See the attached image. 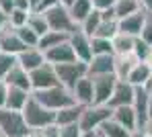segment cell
I'll return each instance as SVG.
<instances>
[{
	"label": "cell",
	"instance_id": "6da1fadb",
	"mask_svg": "<svg viewBox=\"0 0 152 137\" xmlns=\"http://www.w3.org/2000/svg\"><path fill=\"white\" fill-rule=\"evenodd\" d=\"M25 117V123L31 131H43L45 127L56 125V110H50L48 107H43L33 94L27 100L25 109L21 110Z\"/></svg>",
	"mask_w": 152,
	"mask_h": 137
},
{
	"label": "cell",
	"instance_id": "7a4b0ae2",
	"mask_svg": "<svg viewBox=\"0 0 152 137\" xmlns=\"http://www.w3.org/2000/svg\"><path fill=\"white\" fill-rule=\"evenodd\" d=\"M33 96L43 105L48 107L50 110H58L60 109H66L70 105H76V98L72 94V90H68L66 86L58 84V86H51V88H45V90H35Z\"/></svg>",
	"mask_w": 152,
	"mask_h": 137
},
{
	"label": "cell",
	"instance_id": "3957f363",
	"mask_svg": "<svg viewBox=\"0 0 152 137\" xmlns=\"http://www.w3.org/2000/svg\"><path fill=\"white\" fill-rule=\"evenodd\" d=\"M31 129L27 127L25 117L21 110L12 109H0V135L2 137H23Z\"/></svg>",
	"mask_w": 152,
	"mask_h": 137
},
{
	"label": "cell",
	"instance_id": "277c9868",
	"mask_svg": "<svg viewBox=\"0 0 152 137\" xmlns=\"http://www.w3.org/2000/svg\"><path fill=\"white\" fill-rule=\"evenodd\" d=\"M111 115H113V109L109 105H88V107H82L78 125L82 131H97L101 129L105 121L111 119Z\"/></svg>",
	"mask_w": 152,
	"mask_h": 137
},
{
	"label": "cell",
	"instance_id": "5b68a950",
	"mask_svg": "<svg viewBox=\"0 0 152 137\" xmlns=\"http://www.w3.org/2000/svg\"><path fill=\"white\" fill-rule=\"evenodd\" d=\"M45 14V19H48V25H50V31H60V33H72L78 29V25L74 23V19H72V14H70V10H68V6H64V4H56V6H51L50 10H45L43 12Z\"/></svg>",
	"mask_w": 152,
	"mask_h": 137
},
{
	"label": "cell",
	"instance_id": "8992f818",
	"mask_svg": "<svg viewBox=\"0 0 152 137\" xmlns=\"http://www.w3.org/2000/svg\"><path fill=\"white\" fill-rule=\"evenodd\" d=\"M56 68V74H58V80L62 86H66L68 90H72V86H74L80 78H84L86 74H88V68H86V63L84 61H68V63H58V66H53Z\"/></svg>",
	"mask_w": 152,
	"mask_h": 137
},
{
	"label": "cell",
	"instance_id": "52a82bcc",
	"mask_svg": "<svg viewBox=\"0 0 152 137\" xmlns=\"http://www.w3.org/2000/svg\"><path fill=\"white\" fill-rule=\"evenodd\" d=\"M29 80H31V90H45V88H51V86H58L60 80H58V74H56V68L51 63H43L39 68H35L33 72H29Z\"/></svg>",
	"mask_w": 152,
	"mask_h": 137
},
{
	"label": "cell",
	"instance_id": "ba28073f",
	"mask_svg": "<svg viewBox=\"0 0 152 137\" xmlns=\"http://www.w3.org/2000/svg\"><path fill=\"white\" fill-rule=\"evenodd\" d=\"M91 80H93V88H95V102L93 105H107L119 78L115 74H101V76H91Z\"/></svg>",
	"mask_w": 152,
	"mask_h": 137
},
{
	"label": "cell",
	"instance_id": "9c48e42d",
	"mask_svg": "<svg viewBox=\"0 0 152 137\" xmlns=\"http://www.w3.org/2000/svg\"><path fill=\"white\" fill-rule=\"evenodd\" d=\"M68 43L72 45V49H74L76 59H78V61H84V63H88V61L93 59L91 35H86V33H84V31H82L80 27L68 35Z\"/></svg>",
	"mask_w": 152,
	"mask_h": 137
},
{
	"label": "cell",
	"instance_id": "30bf717a",
	"mask_svg": "<svg viewBox=\"0 0 152 137\" xmlns=\"http://www.w3.org/2000/svg\"><path fill=\"white\" fill-rule=\"evenodd\" d=\"M25 47H27V45L21 41V39H19L17 31L10 27L8 23L0 29V51L10 53V55H19L23 49H25Z\"/></svg>",
	"mask_w": 152,
	"mask_h": 137
},
{
	"label": "cell",
	"instance_id": "8fae6325",
	"mask_svg": "<svg viewBox=\"0 0 152 137\" xmlns=\"http://www.w3.org/2000/svg\"><path fill=\"white\" fill-rule=\"evenodd\" d=\"M134 92H136V86L127 82V80H117L115 88H113V94L109 98V107L111 109H117V107H126L134 102Z\"/></svg>",
	"mask_w": 152,
	"mask_h": 137
},
{
	"label": "cell",
	"instance_id": "7c38bea8",
	"mask_svg": "<svg viewBox=\"0 0 152 137\" xmlns=\"http://www.w3.org/2000/svg\"><path fill=\"white\" fill-rule=\"evenodd\" d=\"M148 86H136V92H134V102L132 107L136 110V121H138V131L142 129V125L150 119L148 115Z\"/></svg>",
	"mask_w": 152,
	"mask_h": 137
},
{
	"label": "cell",
	"instance_id": "4fadbf2b",
	"mask_svg": "<svg viewBox=\"0 0 152 137\" xmlns=\"http://www.w3.org/2000/svg\"><path fill=\"white\" fill-rule=\"evenodd\" d=\"M45 55V61L51 63V66H58V63H68V61H76V53L72 49V45L68 41L60 43V45H53L50 49L43 51Z\"/></svg>",
	"mask_w": 152,
	"mask_h": 137
},
{
	"label": "cell",
	"instance_id": "5bb4252c",
	"mask_svg": "<svg viewBox=\"0 0 152 137\" xmlns=\"http://www.w3.org/2000/svg\"><path fill=\"white\" fill-rule=\"evenodd\" d=\"M144 17H146V10H138L134 14H127L124 19L117 21V27H119V33H126V35H132V37H140L142 33V27H144Z\"/></svg>",
	"mask_w": 152,
	"mask_h": 137
},
{
	"label": "cell",
	"instance_id": "9a60e30c",
	"mask_svg": "<svg viewBox=\"0 0 152 137\" xmlns=\"http://www.w3.org/2000/svg\"><path fill=\"white\" fill-rule=\"evenodd\" d=\"M72 94H74L76 102L82 105V107H88V105L95 102V88H93V80H91L88 74H86L84 78H80V80L72 86Z\"/></svg>",
	"mask_w": 152,
	"mask_h": 137
},
{
	"label": "cell",
	"instance_id": "2e32d148",
	"mask_svg": "<svg viewBox=\"0 0 152 137\" xmlns=\"http://www.w3.org/2000/svg\"><path fill=\"white\" fill-rule=\"evenodd\" d=\"M17 63L23 70H27V72H33L35 68L45 63V55H43V51L39 47H25L21 53L17 55Z\"/></svg>",
	"mask_w": 152,
	"mask_h": 137
},
{
	"label": "cell",
	"instance_id": "e0dca14e",
	"mask_svg": "<svg viewBox=\"0 0 152 137\" xmlns=\"http://www.w3.org/2000/svg\"><path fill=\"white\" fill-rule=\"evenodd\" d=\"M88 76H101V74H115V55H93V59L86 63Z\"/></svg>",
	"mask_w": 152,
	"mask_h": 137
},
{
	"label": "cell",
	"instance_id": "ac0fdd59",
	"mask_svg": "<svg viewBox=\"0 0 152 137\" xmlns=\"http://www.w3.org/2000/svg\"><path fill=\"white\" fill-rule=\"evenodd\" d=\"M126 80L132 84V86H150V80H152L150 63H148V61H138V63L129 70Z\"/></svg>",
	"mask_w": 152,
	"mask_h": 137
},
{
	"label": "cell",
	"instance_id": "d6986e66",
	"mask_svg": "<svg viewBox=\"0 0 152 137\" xmlns=\"http://www.w3.org/2000/svg\"><path fill=\"white\" fill-rule=\"evenodd\" d=\"M113 121H117L119 125H124L127 131H138V121H136V110L132 105H126V107H117L113 109V115H111Z\"/></svg>",
	"mask_w": 152,
	"mask_h": 137
},
{
	"label": "cell",
	"instance_id": "ffe728a7",
	"mask_svg": "<svg viewBox=\"0 0 152 137\" xmlns=\"http://www.w3.org/2000/svg\"><path fill=\"white\" fill-rule=\"evenodd\" d=\"M31 90L25 88H15V86H8V94H6V109L12 110H23L27 105V100L31 98Z\"/></svg>",
	"mask_w": 152,
	"mask_h": 137
},
{
	"label": "cell",
	"instance_id": "44dd1931",
	"mask_svg": "<svg viewBox=\"0 0 152 137\" xmlns=\"http://www.w3.org/2000/svg\"><path fill=\"white\" fill-rule=\"evenodd\" d=\"M4 82L8 84V86H15V88H25V90H31L29 72H27V70H23L19 63H17V66H12V70L6 74ZM31 92H33V90H31Z\"/></svg>",
	"mask_w": 152,
	"mask_h": 137
},
{
	"label": "cell",
	"instance_id": "7402d4cb",
	"mask_svg": "<svg viewBox=\"0 0 152 137\" xmlns=\"http://www.w3.org/2000/svg\"><path fill=\"white\" fill-rule=\"evenodd\" d=\"M142 0H115L113 4V12H115V19H124L127 14H134L138 10H142Z\"/></svg>",
	"mask_w": 152,
	"mask_h": 137
},
{
	"label": "cell",
	"instance_id": "603a6c76",
	"mask_svg": "<svg viewBox=\"0 0 152 137\" xmlns=\"http://www.w3.org/2000/svg\"><path fill=\"white\" fill-rule=\"evenodd\" d=\"M138 63L136 55L134 53H124V55H115V76L119 80H126L129 70Z\"/></svg>",
	"mask_w": 152,
	"mask_h": 137
},
{
	"label": "cell",
	"instance_id": "cb8c5ba5",
	"mask_svg": "<svg viewBox=\"0 0 152 137\" xmlns=\"http://www.w3.org/2000/svg\"><path fill=\"white\" fill-rule=\"evenodd\" d=\"M93 8H95V6H93V0H74V2L68 6V10H70V14H72L76 25H80V23L91 14Z\"/></svg>",
	"mask_w": 152,
	"mask_h": 137
},
{
	"label": "cell",
	"instance_id": "d4e9b609",
	"mask_svg": "<svg viewBox=\"0 0 152 137\" xmlns=\"http://www.w3.org/2000/svg\"><path fill=\"white\" fill-rule=\"evenodd\" d=\"M82 112V105H70L66 109H60L56 112V125H68V123H78Z\"/></svg>",
	"mask_w": 152,
	"mask_h": 137
},
{
	"label": "cell",
	"instance_id": "484cf974",
	"mask_svg": "<svg viewBox=\"0 0 152 137\" xmlns=\"http://www.w3.org/2000/svg\"><path fill=\"white\" fill-rule=\"evenodd\" d=\"M111 41H113V53H115V55L134 53V43H136V37L126 35V33H117Z\"/></svg>",
	"mask_w": 152,
	"mask_h": 137
},
{
	"label": "cell",
	"instance_id": "4316f807",
	"mask_svg": "<svg viewBox=\"0 0 152 137\" xmlns=\"http://www.w3.org/2000/svg\"><path fill=\"white\" fill-rule=\"evenodd\" d=\"M64 41H68V33L48 31L45 35H41V37H39L37 47H39L41 51H45V49H50V47H53V45H60V43H64Z\"/></svg>",
	"mask_w": 152,
	"mask_h": 137
},
{
	"label": "cell",
	"instance_id": "83f0119b",
	"mask_svg": "<svg viewBox=\"0 0 152 137\" xmlns=\"http://www.w3.org/2000/svg\"><path fill=\"white\" fill-rule=\"evenodd\" d=\"M99 131H101L105 137H129V135H132V131H127L124 125H119V123H117V121H113V119L105 121Z\"/></svg>",
	"mask_w": 152,
	"mask_h": 137
},
{
	"label": "cell",
	"instance_id": "f1b7e54d",
	"mask_svg": "<svg viewBox=\"0 0 152 137\" xmlns=\"http://www.w3.org/2000/svg\"><path fill=\"white\" fill-rule=\"evenodd\" d=\"M101 21H103V10L93 8V10H91V14H88V17H86L78 27L82 29L86 35H91V37H93V35H95V31H97V27L101 25Z\"/></svg>",
	"mask_w": 152,
	"mask_h": 137
},
{
	"label": "cell",
	"instance_id": "f546056e",
	"mask_svg": "<svg viewBox=\"0 0 152 137\" xmlns=\"http://www.w3.org/2000/svg\"><path fill=\"white\" fill-rule=\"evenodd\" d=\"M117 33H119V27H117V19H103L101 25L97 27V31H95V35H93V37L113 39Z\"/></svg>",
	"mask_w": 152,
	"mask_h": 137
},
{
	"label": "cell",
	"instance_id": "4dcf8cb0",
	"mask_svg": "<svg viewBox=\"0 0 152 137\" xmlns=\"http://www.w3.org/2000/svg\"><path fill=\"white\" fill-rule=\"evenodd\" d=\"M27 25L33 29L39 37H41V35H45V33L50 31L48 19H45V14H43V12H31V14H29V21H27Z\"/></svg>",
	"mask_w": 152,
	"mask_h": 137
},
{
	"label": "cell",
	"instance_id": "1f68e13d",
	"mask_svg": "<svg viewBox=\"0 0 152 137\" xmlns=\"http://www.w3.org/2000/svg\"><path fill=\"white\" fill-rule=\"evenodd\" d=\"M91 47L93 55H107L113 53V41L111 39H103V37H91ZM115 55V53H113Z\"/></svg>",
	"mask_w": 152,
	"mask_h": 137
},
{
	"label": "cell",
	"instance_id": "d6a6232c",
	"mask_svg": "<svg viewBox=\"0 0 152 137\" xmlns=\"http://www.w3.org/2000/svg\"><path fill=\"white\" fill-rule=\"evenodd\" d=\"M17 31V35H19V39L25 43L27 47H37V43H39V35L33 31V29L29 27V25H23V27L15 29Z\"/></svg>",
	"mask_w": 152,
	"mask_h": 137
},
{
	"label": "cell",
	"instance_id": "836d02e7",
	"mask_svg": "<svg viewBox=\"0 0 152 137\" xmlns=\"http://www.w3.org/2000/svg\"><path fill=\"white\" fill-rule=\"evenodd\" d=\"M29 10H21V8H12L8 14H6V21H8V25L12 29H19L23 27V25H27V21H29Z\"/></svg>",
	"mask_w": 152,
	"mask_h": 137
},
{
	"label": "cell",
	"instance_id": "e575fe53",
	"mask_svg": "<svg viewBox=\"0 0 152 137\" xmlns=\"http://www.w3.org/2000/svg\"><path fill=\"white\" fill-rule=\"evenodd\" d=\"M150 51H152L150 43H146L142 37H136V43H134V55H136V59L138 61H146Z\"/></svg>",
	"mask_w": 152,
	"mask_h": 137
},
{
	"label": "cell",
	"instance_id": "d590c367",
	"mask_svg": "<svg viewBox=\"0 0 152 137\" xmlns=\"http://www.w3.org/2000/svg\"><path fill=\"white\" fill-rule=\"evenodd\" d=\"M12 66H17V55H10V53L0 51V80L6 78V74L12 70Z\"/></svg>",
	"mask_w": 152,
	"mask_h": 137
},
{
	"label": "cell",
	"instance_id": "8d00e7d4",
	"mask_svg": "<svg viewBox=\"0 0 152 137\" xmlns=\"http://www.w3.org/2000/svg\"><path fill=\"white\" fill-rule=\"evenodd\" d=\"M60 129V137H80L82 129L78 123H68V125H58Z\"/></svg>",
	"mask_w": 152,
	"mask_h": 137
},
{
	"label": "cell",
	"instance_id": "74e56055",
	"mask_svg": "<svg viewBox=\"0 0 152 137\" xmlns=\"http://www.w3.org/2000/svg\"><path fill=\"white\" fill-rule=\"evenodd\" d=\"M140 37L152 45V10H146V17H144V27H142V33Z\"/></svg>",
	"mask_w": 152,
	"mask_h": 137
},
{
	"label": "cell",
	"instance_id": "f35d334b",
	"mask_svg": "<svg viewBox=\"0 0 152 137\" xmlns=\"http://www.w3.org/2000/svg\"><path fill=\"white\" fill-rule=\"evenodd\" d=\"M56 4H60V0H39V4H37V8L33 12H45V10H50Z\"/></svg>",
	"mask_w": 152,
	"mask_h": 137
},
{
	"label": "cell",
	"instance_id": "ab89813d",
	"mask_svg": "<svg viewBox=\"0 0 152 137\" xmlns=\"http://www.w3.org/2000/svg\"><path fill=\"white\" fill-rule=\"evenodd\" d=\"M113 4H115V0H93V6L99 10H109V8H113Z\"/></svg>",
	"mask_w": 152,
	"mask_h": 137
},
{
	"label": "cell",
	"instance_id": "60d3db41",
	"mask_svg": "<svg viewBox=\"0 0 152 137\" xmlns=\"http://www.w3.org/2000/svg\"><path fill=\"white\" fill-rule=\"evenodd\" d=\"M6 94H8V84L0 80V109L6 107Z\"/></svg>",
	"mask_w": 152,
	"mask_h": 137
},
{
	"label": "cell",
	"instance_id": "b9f144b4",
	"mask_svg": "<svg viewBox=\"0 0 152 137\" xmlns=\"http://www.w3.org/2000/svg\"><path fill=\"white\" fill-rule=\"evenodd\" d=\"M39 135L41 137H60V129H58V125H51V127H45L43 131H39Z\"/></svg>",
	"mask_w": 152,
	"mask_h": 137
},
{
	"label": "cell",
	"instance_id": "7bdbcfd3",
	"mask_svg": "<svg viewBox=\"0 0 152 137\" xmlns=\"http://www.w3.org/2000/svg\"><path fill=\"white\" fill-rule=\"evenodd\" d=\"M15 8H21V10H29V12H33L31 0H15Z\"/></svg>",
	"mask_w": 152,
	"mask_h": 137
},
{
	"label": "cell",
	"instance_id": "ee69618b",
	"mask_svg": "<svg viewBox=\"0 0 152 137\" xmlns=\"http://www.w3.org/2000/svg\"><path fill=\"white\" fill-rule=\"evenodd\" d=\"M0 8L4 14H8L12 8H15V0H0Z\"/></svg>",
	"mask_w": 152,
	"mask_h": 137
},
{
	"label": "cell",
	"instance_id": "f6af8a7d",
	"mask_svg": "<svg viewBox=\"0 0 152 137\" xmlns=\"http://www.w3.org/2000/svg\"><path fill=\"white\" fill-rule=\"evenodd\" d=\"M140 131H142V133H146L148 137H152V117L144 123V125H142V129H140Z\"/></svg>",
	"mask_w": 152,
	"mask_h": 137
},
{
	"label": "cell",
	"instance_id": "bcb514c9",
	"mask_svg": "<svg viewBox=\"0 0 152 137\" xmlns=\"http://www.w3.org/2000/svg\"><path fill=\"white\" fill-rule=\"evenodd\" d=\"M80 137H101V131H99V129H97V131H82Z\"/></svg>",
	"mask_w": 152,
	"mask_h": 137
},
{
	"label": "cell",
	"instance_id": "7dc6e473",
	"mask_svg": "<svg viewBox=\"0 0 152 137\" xmlns=\"http://www.w3.org/2000/svg\"><path fill=\"white\" fill-rule=\"evenodd\" d=\"M150 90H148V115L152 117V86H148Z\"/></svg>",
	"mask_w": 152,
	"mask_h": 137
},
{
	"label": "cell",
	"instance_id": "c3c4849f",
	"mask_svg": "<svg viewBox=\"0 0 152 137\" xmlns=\"http://www.w3.org/2000/svg\"><path fill=\"white\" fill-rule=\"evenodd\" d=\"M6 23H8V21H6V14H4V12H2V8H0V29L4 27Z\"/></svg>",
	"mask_w": 152,
	"mask_h": 137
},
{
	"label": "cell",
	"instance_id": "681fc988",
	"mask_svg": "<svg viewBox=\"0 0 152 137\" xmlns=\"http://www.w3.org/2000/svg\"><path fill=\"white\" fill-rule=\"evenodd\" d=\"M142 6L144 10H152V0H142Z\"/></svg>",
	"mask_w": 152,
	"mask_h": 137
},
{
	"label": "cell",
	"instance_id": "f907efd6",
	"mask_svg": "<svg viewBox=\"0 0 152 137\" xmlns=\"http://www.w3.org/2000/svg\"><path fill=\"white\" fill-rule=\"evenodd\" d=\"M129 137H148V135H146V133H142V131H134Z\"/></svg>",
	"mask_w": 152,
	"mask_h": 137
},
{
	"label": "cell",
	"instance_id": "816d5d0a",
	"mask_svg": "<svg viewBox=\"0 0 152 137\" xmlns=\"http://www.w3.org/2000/svg\"><path fill=\"white\" fill-rule=\"evenodd\" d=\"M23 137H41V135H39V131H29V133L23 135Z\"/></svg>",
	"mask_w": 152,
	"mask_h": 137
},
{
	"label": "cell",
	"instance_id": "f5cc1de1",
	"mask_svg": "<svg viewBox=\"0 0 152 137\" xmlns=\"http://www.w3.org/2000/svg\"><path fill=\"white\" fill-rule=\"evenodd\" d=\"M74 0H60V4H64V6H70Z\"/></svg>",
	"mask_w": 152,
	"mask_h": 137
},
{
	"label": "cell",
	"instance_id": "db71d44e",
	"mask_svg": "<svg viewBox=\"0 0 152 137\" xmlns=\"http://www.w3.org/2000/svg\"><path fill=\"white\" fill-rule=\"evenodd\" d=\"M101 137H105V135H103V133H101Z\"/></svg>",
	"mask_w": 152,
	"mask_h": 137
},
{
	"label": "cell",
	"instance_id": "11a10c76",
	"mask_svg": "<svg viewBox=\"0 0 152 137\" xmlns=\"http://www.w3.org/2000/svg\"><path fill=\"white\" fill-rule=\"evenodd\" d=\"M150 86H152V80H150Z\"/></svg>",
	"mask_w": 152,
	"mask_h": 137
},
{
	"label": "cell",
	"instance_id": "9f6ffc18",
	"mask_svg": "<svg viewBox=\"0 0 152 137\" xmlns=\"http://www.w3.org/2000/svg\"><path fill=\"white\" fill-rule=\"evenodd\" d=\"M0 137H2V135H0Z\"/></svg>",
	"mask_w": 152,
	"mask_h": 137
}]
</instances>
